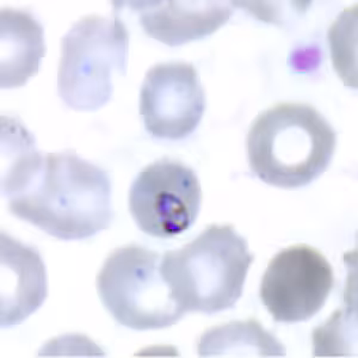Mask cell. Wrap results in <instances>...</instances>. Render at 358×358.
I'll return each mask as SVG.
<instances>
[{
    "label": "cell",
    "mask_w": 358,
    "mask_h": 358,
    "mask_svg": "<svg viewBox=\"0 0 358 358\" xmlns=\"http://www.w3.org/2000/svg\"><path fill=\"white\" fill-rule=\"evenodd\" d=\"M1 194L13 215L62 241H83L114 219L110 177L74 152L35 148L15 118L1 120Z\"/></svg>",
    "instance_id": "6da1fadb"
},
{
    "label": "cell",
    "mask_w": 358,
    "mask_h": 358,
    "mask_svg": "<svg viewBox=\"0 0 358 358\" xmlns=\"http://www.w3.org/2000/svg\"><path fill=\"white\" fill-rule=\"evenodd\" d=\"M204 109V90L192 64L165 62L147 71L140 91V115L155 138H187L200 124Z\"/></svg>",
    "instance_id": "ba28073f"
},
{
    "label": "cell",
    "mask_w": 358,
    "mask_h": 358,
    "mask_svg": "<svg viewBox=\"0 0 358 358\" xmlns=\"http://www.w3.org/2000/svg\"><path fill=\"white\" fill-rule=\"evenodd\" d=\"M253 261L233 226L212 224L184 248L167 251L160 271L184 313L215 314L236 306Z\"/></svg>",
    "instance_id": "3957f363"
},
{
    "label": "cell",
    "mask_w": 358,
    "mask_h": 358,
    "mask_svg": "<svg viewBox=\"0 0 358 358\" xmlns=\"http://www.w3.org/2000/svg\"><path fill=\"white\" fill-rule=\"evenodd\" d=\"M158 253L128 245L116 248L97 275L103 305L120 325L136 331L159 330L183 317L160 271Z\"/></svg>",
    "instance_id": "5b68a950"
},
{
    "label": "cell",
    "mask_w": 358,
    "mask_h": 358,
    "mask_svg": "<svg viewBox=\"0 0 358 358\" xmlns=\"http://www.w3.org/2000/svg\"><path fill=\"white\" fill-rule=\"evenodd\" d=\"M148 36L176 47L209 36L234 13V3L221 0L131 3Z\"/></svg>",
    "instance_id": "9c48e42d"
},
{
    "label": "cell",
    "mask_w": 358,
    "mask_h": 358,
    "mask_svg": "<svg viewBox=\"0 0 358 358\" xmlns=\"http://www.w3.org/2000/svg\"><path fill=\"white\" fill-rule=\"evenodd\" d=\"M47 297V276L40 253L1 233V326L18 325Z\"/></svg>",
    "instance_id": "30bf717a"
},
{
    "label": "cell",
    "mask_w": 358,
    "mask_h": 358,
    "mask_svg": "<svg viewBox=\"0 0 358 358\" xmlns=\"http://www.w3.org/2000/svg\"><path fill=\"white\" fill-rule=\"evenodd\" d=\"M1 87L24 85L38 72L45 57V31L36 18L23 10L1 8Z\"/></svg>",
    "instance_id": "8fae6325"
},
{
    "label": "cell",
    "mask_w": 358,
    "mask_h": 358,
    "mask_svg": "<svg viewBox=\"0 0 358 358\" xmlns=\"http://www.w3.org/2000/svg\"><path fill=\"white\" fill-rule=\"evenodd\" d=\"M129 33L118 17H83L62 38L57 92L77 111H96L110 101L115 73L126 74Z\"/></svg>",
    "instance_id": "277c9868"
},
{
    "label": "cell",
    "mask_w": 358,
    "mask_h": 358,
    "mask_svg": "<svg viewBox=\"0 0 358 358\" xmlns=\"http://www.w3.org/2000/svg\"><path fill=\"white\" fill-rule=\"evenodd\" d=\"M201 357H283L285 348L257 320L233 322L204 332L199 344Z\"/></svg>",
    "instance_id": "7c38bea8"
},
{
    "label": "cell",
    "mask_w": 358,
    "mask_h": 358,
    "mask_svg": "<svg viewBox=\"0 0 358 358\" xmlns=\"http://www.w3.org/2000/svg\"><path fill=\"white\" fill-rule=\"evenodd\" d=\"M202 190L195 172L162 159L145 167L131 184L129 212L148 236L173 238L187 231L200 214Z\"/></svg>",
    "instance_id": "8992f818"
},
{
    "label": "cell",
    "mask_w": 358,
    "mask_h": 358,
    "mask_svg": "<svg viewBox=\"0 0 358 358\" xmlns=\"http://www.w3.org/2000/svg\"><path fill=\"white\" fill-rule=\"evenodd\" d=\"M337 134L319 111L302 103H282L263 111L248 134L250 169L262 182L299 189L330 166Z\"/></svg>",
    "instance_id": "7a4b0ae2"
},
{
    "label": "cell",
    "mask_w": 358,
    "mask_h": 358,
    "mask_svg": "<svg viewBox=\"0 0 358 358\" xmlns=\"http://www.w3.org/2000/svg\"><path fill=\"white\" fill-rule=\"evenodd\" d=\"M334 285V270L325 256L308 245H293L268 263L259 296L275 322L296 324L322 310Z\"/></svg>",
    "instance_id": "52a82bcc"
}]
</instances>
